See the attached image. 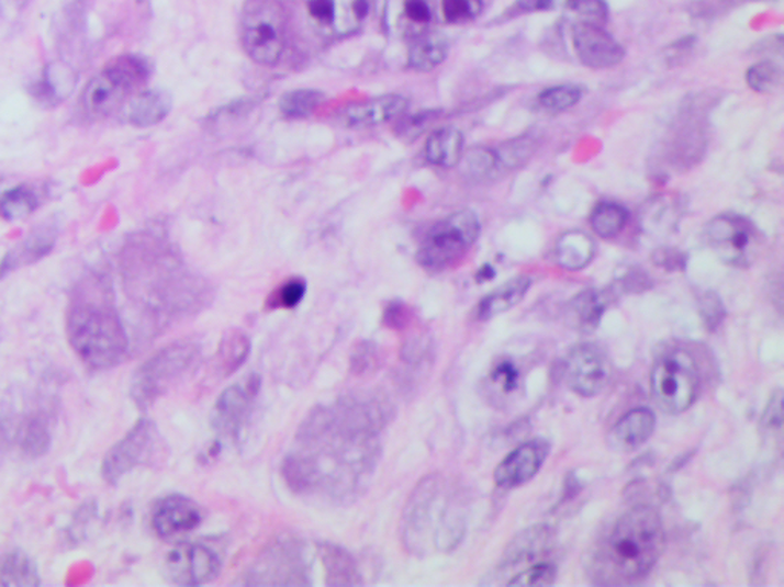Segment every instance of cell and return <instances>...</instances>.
<instances>
[{
  "label": "cell",
  "instance_id": "cell-1",
  "mask_svg": "<svg viewBox=\"0 0 784 587\" xmlns=\"http://www.w3.org/2000/svg\"><path fill=\"white\" fill-rule=\"evenodd\" d=\"M382 410L362 392H348L305 416L281 473L294 495L333 505L356 501L382 458Z\"/></svg>",
  "mask_w": 784,
  "mask_h": 587
},
{
  "label": "cell",
  "instance_id": "cell-2",
  "mask_svg": "<svg viewBox=\"0 0 784 587\" xmlns=\"http://www.w3.org/2000/svg\"><path fill=\"white\" fill-rule=\"evenodd\" d=\"M66 329L74 352L92 369L114 368L130 349V338L111 301L110 287L100 275H89L77 286Z\"/></svg>",
  "mask_w": 784,
  "mask_h": 587
},
{
  "label": "cell",
  "instance_id": "cell-3",
  "mask_svg": "<svg viewBox=\"0 0 784 587\" xmlns=\"http://www.w3.org/2000/svg\"><path fill=\"white\" fill-rule=\"evenodd\" d=\"M665 534L654 508H631L601 543L593 558V578L601 585H635L650 574L663 551Z\"/></svg>",
  "mask_w": 784,
  "mask_h": 587
},
{
  "label": "cell",
  "instance_id": "cell-4",
  "mask_svg": "<svg viewBox=\"0 0 784 587\" xmlns=\"http://www.w3.org/2000/svg\"><path fill=\"white\" fill-rule=\"evenodd\" d=\"M438 474L423 477L407 497L400 517V540L414 555L452 551L463 539L464 522Z\"/></svg>",
  "mask_w": 784,
  "mask_h": 587
},
{
  "label": "cell",
  "instance_id": "cell-5",
  "mask_svg": "<svg viewBox=\"0 0 784 587\" xmlns=\"http://www.w3.org/2000/svg\"><path fill=\"white\" fill-rule=\"evenodd\" d=\"M149 61L138 56H120L89 81L80 97L79 111L87 120H102L123 106L132 93L149 80Z\"/></svg>",
  "mask_w": 784,
  "mask_h": 587
},
{
  "label": "cell",
  "instance_id": "cell-6",
  "mask_svg": "<svg viewBox=\"0 0 784 587\" xmlns=\"http://www.w3.org/2000/svg\"><path fill=\"white\" fill-rule=\"evenodd\" d=\"M201 346L193 338L173 341L139 365L131 384V396L139 408L153 406L158 398L195 368Z\"/></svg>",
  "mask_w": 784,
  "mask_h": 587
},
{
  "label": "cell",
  "instance_id": "cell-7",
  "mask_svg": "<svg viewBox=\"0 0 784 587\" xmlns=\"http://www.w3.org/2000/svg\"><path fill=\"white\" fill-rule=\"evenodd\" d=\"M287 11L281 0H247L240 14V42L258 65L273 66L287 45Z\"/></svg>",
  "mask_w": 784,
  "mask_h": 587
},
{
  "label": "cell",
  "instance_id": "cell-8",
  "mask_svg": "<svg viewBox=\"0 0 784 587\" xmlns=\"http://www.w3.org/2000/svg\"><path fill=\"white\" fill-rule=\"evenodd\" d=\"M479 236V216L472 210H461L429 229L418 248L417 262L428 271L448 270L471 250Z\"/></svg>",
  "mask_w": 784,
  "mask_h": 587
},
{
  "label": "cell",
  "instance_id": "cell-9",
  "mask_svg": "<svg viewBox=\"0 0 784 587\" xmlns=\"http://www.w3.org/2000/svg\"><path fill=\"white\" fill-rule=\"evenodd\" d=\"M247 586H310V565L304 543L282 535L262 550L244 575Z\"/></svg>",
  "mask_w": 784,
  "mask_h": 587
},
{
  "label": "cell",
  "instance_id": "cell-10",
  "mask_svg": "<svg viewBox=\"0 0 784 587\" xmlns=\"http://www.w3.org/2000/svg\"><path fill=\"white\" fill-rule=\"evenodd\" d=\"M651 391L658 406L667 414H682L696 402L698 372L688 353H665L651 372Z\"/></svg>",
  "mask_w": 784,
  "mask_h": 587
},
{
  "label": "cell",
  "instance_id": "cell-11",
  "mask_svg": "<svg viewBox=\"0 0 784 587\" xmlns=\"http://www.w3.org/2000/svg\"><path fill=\"white\" fill-rule=\"evenodd\" d=\"M705 239L714 255L733 268H748L759 256L762 240L759 229L747 217L725 213L709 221Z\"/></svg>",
  "mask_w": 784,
  "mask_h": 587
},
{
  "label": "cell",
  "instance_id": "cell-12",
  "mask_svg": "<svg viewBox=\"0 0 784 587\" xmlns=\"http://www.w3.org/2000/svg\"><path fill=\"white\" fill-rule=\"evenodd\" d=\"M161 453L163 439L157 426L150 419H139L130 433L120 439L104 458V481L114 485L132 470L154 464Z\"/></svg>",
  "mask_w": 784,
  "mask_h": 587
},
{
  "label": "cell",
  "instance_id": "cell-13",
  "mask_svg": "<svg viewBox=\"0 0 784 587\" xmlns=\"http://www.w3.org/2000/svg\"><path fill=\"white\" fill-rule=\"evenodd\" d=\"M166 571L175 585H208L219 577L221 560L219 554L205 544L181 543L168 555Z\"/></svg>",
  "mask_w": 784,
  "mask_h": 587
},
{
  "label": "cell",
  "instance_id": "cell-14",
  "mask_svg": "<svg viewBox=\"0 0 784 587\" xmlns=\"http://www.w3.org/2000/svg\"><path fill=\"white\" fill-rule=\"evenodd\" d=\"M374 0H309L314 25L335 37H349L362 30Z\"/></svg>",
  "mask_w": 784,
  "mask_h": 587
},
{
  "label": "cell",
  "instance_id": "cell-15",
  "mask_svg": "<svg viewBox=\"0 0 784 587\" xmlns=\"http://www.w3.org/2000/svg\"><path fill=\"white\" fill-rule=\"evenodd\" d=\"M573 49L582 65L593 69L613 68L625 56L623 46L604 30L603 25L580 21L572 29Z\"/></svg>",
  "mask_w": 784,
  "mask_h": 587
},
{
  "label": "cell",
  "instance_id": "cell-16",
  "mask_svg": "<svg viewBox=\"0 0 784 587\" xmlns=\"http://www.w3.org/2000/svg\"><path fill=\"white\" fill-rule=\"evenodd\" d=\"M203 522V511L195 501L182 495L163 497L154 507L150 524L158 538L175 540L195 531Z\"/></svg>",
  "mask_w": 784,
  "mask_h": 587
},
{
  "label": "cell",
  "instance_id": "cell-17",
  "mask_svg": "<svg viewBox=\"0 0 784 587\" xmlns=\"http://www.w3.org/2000/svg\"><path fill=\"white\" fill-rule=\"evenodd\" d=\"M565 379L578 395L595 396L604 391L611 379V368L603 353L593 346H580L565 361Z\"/></svg>",
  "mask_w": 784,
  "mask_h": 587
},
{
  "label": "cell",
  "instance_id": "cell-18",
  "mask_svg": "<svg viewBox=\"0 0 784 587\" xmlns=\"http://www.w3.org/2000/svg\"><path fill=\"white\" fill-rule=\"evenodd\" d=\"M261 387L259 376L251 375L244 384L225 388L213 407V427L224 437H236L250 414L251 403Z\"/></svg>",
  "mask_w": 784,
  "mask_h": 587
},
{
  "label": "cell",
  "instance_id": "cell-19",
  "mask_svg": "<svg viewBox=\"0 0 784 587\" xmlns=\"http://www.w3.org/2000/svg\"><path fill=\"white\" fill-rule=\"evenodd\" d=\"M547 453H549V444L541 439L519 445L496 466V485L502 488H514L526 484L545 464Z\"/></svg>",
  "mask_w": 784,
  "mask_h": 587
},
{
  "label": "cell",
  "instance_id": "cell-20",
  "mask_svg": "<svg viewBox=\"0 0 784 587\" xmlns=\"http://www.w3.org/2000/svg\"><path fill=\"white\" fill-rule=\"evenodd\" d=\"M407 106H410V101L406 97L388 93V95L351 104L341 112L340 120L347 127L363 129V127L379 126V124L400 118L405 114Z\"/></svg>",
  "mask_w": 784,
  "mask_h": 587
},
{
  "label": "cell",
  "instance_id": "cell-21",
  "mask_svg": "<svg viewBox=\"0 0 784 587\" xmlns=\"http://www.w3.org/2000/svg\"><path fill=\"white\" fill-rule=\"evenodd\" d=\"M388 21L399 36L413 42L430 31L434 21L433 0H391Z\"/></svg>",
  "mask_w": 784,
  "mask_h": 587
},
{
  "label": "cell",
  "instance_id": "cell-22",
  "mask_svg": "<svg viewBox=\"0 0 784 587\" xmlns=\"http://www.w3.org/2000/svg\"><path fill=\"white\" fill-rule=\"evenodd\" d=\"M57 236V228L53 224L38 225L23 242L8 252L3 262L0 263V278H3L7 272L44 259L52 252Z\"/></svg>",
  "mask_w": 784,
  "mask_h": 587
},
{
  "label": "cell",
  "instance_id": "cell-23",
  "mask_svg": "<svg viewBox=\"0 0 784 587\" xmlns=\"http://www.w3.org/2000/svg\"><path fill=\"white\" fill-rule=\"evenodd\" d=\"M322 567L325 573V585L332 587L360 586L363 583L362 573L356 558L339 544L317 543Z\"/></svg>",
  "mask_w": 784,
  "mask_h": 587
},
{
  "label": "cell",
  "instance_id": "cell-24",
  "mask_svg": "<svg viewBox=\"0 0 784 587\" xmlns=\"http://www.w3.org/2000/svg\"><path fill=\"white\" fill-rule=\"evenodd\" d=\"M654 427L656 418L650 408H635L613 427L611 444L617 452H631L646 444Z\"/></svg>",
  "mask_w": 784,
  "mask_h": 587
},
{
  "label": "cell",
  "instance_id": "cell-25",
  "mask_svg": "<svg viewBox=\"0 0 784 587\" xmlns=\"http://www.w3.org/2000/svg\"><path fill=\"white\" fill-rule=\"evenodd\" d=\"M77 76L72 68L65 64L46 66L44 76L31 87V95L41 106L56 108L68 99L76 88Z\"/></svg>",
  "mask_w": 784,
  "mask_h": 587
},
{
  "label": "cell",
  "instance_id": "cell-26",
  "mask_svg": "<svg viewBox=\"0 0 784 587\" xmlns=\"http://www.w3.org/2000/svg\"><path fill=\"white\" fill-rule=\"evenodd\" d=\"M172 109V99L168 92L160 89H149V91L139 92L130 101L127 106V120L134 126L149 127L154 124L161 123L169 115Z\"/></svg>",
  "mask_w": 784,
  "mask_h": 587
},
{
  "label": "cell",
  "instance_id": "cell-27",
  "mask_svg": "<svg viewBox=\"0 0 784 587\" xmlns=\"http://www.w3.org/2000/svg\"><path fill=\"white\" fill-rule=\"evenodd\" d=\"M530 283L529 278L519 275V278L508 280L504 285L496 287L494 293L489 294L480 302L479 308H477V318L489 320V318H494L499 314L514 308L529 291Z\"/></svg>",
  "mask_w": 784,
  "mask_h": 587
},
{
  "label": "cell",
  "instance_id": "cell-28",
  "mask_svg": "<svg viewBox=\"0 0 784 587\" xmlns=\"http://www.w3.org/2000/svg\"><path fill=\"white\" fill-rule=\"evenodd\" d=\"M596 245L582 232H569L560 237L555 248V259L569 271H580L595 258Z\"/></svg>",
  "mask_w": 784,
  "mask_h": 587
},
{
  "label": "cell",
  "instance_id": "cell-29",
  "mask_svg": "<svg viewBox=\"0 0 784 587\" xmlns=\"http://www.w3.org/2000/svg\"><path fill=\"white\" fill-rule=\"evenodd\" d=\"M52 418L48 410L41 408L23 421L18 437L23 453L37 458L48 452L52 445Z\"/></svg>",
  "mask_w": 784,
  "mask_h": 587
},
{
  "label": "cell",
  "instance_id": "cell-30",
  "mask_svg": "<svg viewBox=\"0 0 784 587\" xmlns=\"http://www.w3.org/2000/svg\"><path fill=\"white\" fill-rule=\"evenodd\" d=\"M448 56V42L436 31H428L423 36L414 38L407 54L410 68L418 72H428L444 64Z\"/></svg>",
  "mask_w": 784,
  "mask_h": 587
},
{
  "label": "cell",
  "instance_id": "cell-31",
  "mask_svg": "<svg viewBox=\"0 0 784 587\" xmlns=\"http://www.w3.org/2000/svg\"><path fill=\"white\" fill-rule=\"evenodd\" d=\"M425 155L430 165L445 169L457 166L463 158V135L452 127L434 132L426 142Z\"/></svg>",
  "mask_w": 784,
  "mask_h": 587
},
{
  "label": "cell",
  "instance_id": "cell-32",
  "mask_svg": "<svg viewBox=\"0 0 784 587\" xmlns=\"http://www.w3.org/2000/svg\"><path fill=\"white\" fill-rule=\"evenodd\" d=\"M251 343L250 338L243 330L231 329L225 330L221 338L219 351H216V371L220 375L231 376L232 373L238 371L240 365L246 363L250 355Z\"/></svg>",
  "mask_w": 784,
  "mask_h": 587
},
{
  "label": "cell",
  "instance_id": "cell-33",
  "mask_svg": "<svg viewBox=\"0 0 784 587\" xmlns=\"http://www.w3.org/2000/svg\"><path fill=\"white\" fill-rule=\"evenodd\" d=\"M38 580L37 566L22 551H10L0 557V585L34 587Z\"/></svg>",
  "mask_w": 784,
  "mask_h": 587
},
{
  "label": "cell",
  "instance_id": "cell-34",
  "mask_svg": "<svg viewBox=\"0 0 784 587\" xmlns=\"http://www.w3.org/2000/svg\"><path fill=\"white\" fill-rule=\"evenodd\" d=\"M324 101L325 93L316 89H294L283 93L279 101V111L285 118H306L313 115Z\"/></svg>",
  "mask_w": 784,
  "mask_h": 587
},
{
  "label": "cell",
  "instance_id": "cell-35",
  "mask_svg": "<svg viewBox=\"0 0 784 587\" xmlns=\"http://www.w3.org/2000/svg\"><path fill=\"white\" fill-rule=\"evenodd\" d=\"M605 306L604 295L587 291L581 293L569 306V318L573 320L576 328L584 330L595 329L601 317H603Z\"/></svg>",
  "mask_w": 784,
  "mask_h": 587
},
{
  "label": "cell",
  "instance_id": "cell-36",
  "mask_svg": "<svg viewBox=\"0 0 784 587\" xmlns=\"http://www.w3.org/2000/svg\"><path fill=\"white\" fill-rule=\"evenodd\" d=\"M627 210L615 202H601L590 215V225L597 236L611 239L623 232L627 224Z\"/></svg>",
  "mask_w": 784,
  "mask_h": 587
},
{
  "label": "cell",
  "instance_id": "cell-37",
  "mask_svg": "<svg viewBox=\"0 0 784 587\" xmlns=\"http://www.w3.org/2000/svg\"><path fill=\"white\" fill-rule=\"evenodd\" d=\"M37 194L25 185L14 187L0 197V216L5 221H22L36 212Z\"/></svg>",
  "mask_w": 784,
  "mask_h": 587
},
{
  "label": "cell",
  "instance_id": "cell-38",
  "mask_svg": "<svg viewBox=\"0 0 784 587\" xmlns=\"http://www.w3.org/2000/svg\"><path fill=\"white\" fill-rule=\"evenodd\" d=\"M349 372L357 379L376 375L383 364L382 351L374 341L362 340L349 353Z\"/></svg>",
  "mask_w": 784,
  "mask_h": 587
},
{
  "label": "cell",
  "instance_id": "cell-39",
  "mask_svg": "<svg viewBox=\"0 0 784 587\" xmlns=\"http://www.w3.org/2000/svg\"><path fill=\"white\" fill-rule=\"evenodd\" d=\"M747 83L752 91L759 93L775 92L783 83L782 68L775 61H759L748 69Z\"/></svg>",
  "mask_w": 784,
  "mask_h": 587
},
{
  "label": "cell",
  "instance_id": "cell-40",
  "mask_svg": "<svg viewBox=\"0 0 784 587\" xmlns=\"http://www.w3.org/2000/svg\"><path fill=\"white\" fill-rule=\"evenodd\" d=\"M464 170L472 180H491L492 174L500 170L495 150L484 149V147L469 150L464 157Z\"/></svg>",
  "mask_w": 784,
  "mask_h": 587
},
{
  "label": "cell",
  "instance_id": "cell-41",
  "mask_svg": "<svg viewBox=\"0 0 784 587\" xmlns=\"http://www.w3.org/2000/svg\"><path fill=\"white\" fill-rule=\"evenodd\" d=\"M581 97V89L574 84H558L539 93L538 101L546 111L562 112L580 103Z\"/></svg>",
  "mask_w": 784,
  "mask_h": 587
},
{
  "label": "cell",
  "instance_id": "cell-42",
  "mask_svg": "<svg viewBox=\"0 0 784 587\" xmlns=\"http://www.w3.org/2000/svg\"><path fill=\"white\" fill-rule=\"evenodd\" d=\"M445 21L452 25H464L475 21L483 11V0H441Z\"/></svg>",
  "mask_w": 784,
  "mask_h": 587
},
{
  "label": "cell",
  "instance_id": "cell-43",
  "mask_svg": "<svg viewBox=\"0 0 784 587\" xmlns=\"http://www.w3.org/2000/svg\"><path fill=\"white\" fill-rule=\"evenodd\" d=\"M557 577V567L552 563H535L522 571V573L514 575L511 582H507L508 586H549L555 582Z\"/></svg>",
  "mask_w": 784,
  "mask_h": 587
},
{
  "label": "cell",
  "instance_id": "cell-44",
  "mask_svg": "<svg viewBox=\"0 0 784 587\" xmlns=\"http://www.w3.org/2000/svg\"><path fill=\"white\" fill-rule=\"evenodd\" d=\"M306 293V283L302 279L287 280L285 283L277 293H275V302L271 305L275 308H296L299 303L304 301Z\"/></svg>",
  "mask_w": 784,
  "mask_h": 587
},
{
  "label": "cell",
  "instance_id": "cell-45",
  "mask_svg": "<svg viewBox=\"0 0 784 587\" xmlns=\"http://www.w3.org/2000/svg\"><path fill=\"white\" fill-rule=\"evenodd\" d=\"M698 311H701L702 320H704L706 329L716 330L720 323L724 321L725 306L716 293H705L698 302Z\"/></svg>",
  "mask_w": 784,
  "mask_h": 587
},
{
  "label": "cell",
  "instance_id": "cell-46",
  "mask_svg": "<svg viewBox=\"0 0 784 587\" xmlns=\"http://www.w3.org/2000/svg\"><path fill=\"white\" fill-rule=\"evenodd\" d=\"M574 13L580 15L581 21L603 25L607 22L608 8L604 0H582L573 8Z\"/></svg>",
  "mask_w": 784,
  "mask_h": 587
},
{
  "label": "cell",
  "instance_id": "cell-47",
  "mask_svg": "<svg viewBox=\"0 0 784 587\" xmlns=\"http://www.w3.org/2000/svg\"><path fill=\"white\" fill-rule=\"evenodd\" d=\"M582 0H519L514 7L516 14L531 13V11H549V10H573Z\"/></svg>",
  "mask_w": 784,
  "mask_h": 587
},
{
  "label": "cell",
  "instance_id": "cell-48",
  "mask_svg": "<svg viewBox=\"0 0 784 587\" xmlns=\"http://www.w3.org/2000/svg\"><path fill=\"white\" fill-rule=\"evenodd\" d=\"M411 320H413V313L402 302L390 303L385 308V314H383V323H385L387 328L397 330V332L399 330H405L411 325Z\"/></svg>",
  "mask_w": 784,
  "mask_h": 587
},
{
  "label": "cell",
  "instance_id": "cell-49",
  "mask_svg": "<svg viewBox=\"0 0 784 587\" xmlns=\"http://www.w3.org/2000/svg\"><path fill=\"white\" fill-rule=\"evenodd\" d=\"M491 380L499 384L502 391L512 392L516 387V383H518V371H516L514 364L506 361V363L496 365L491 373Z\"/></svg>",
  "mask_w": 784,
  "mask_h": 587
},
{
  "label": "cell",
  "instance_id": "cell-50",
  "mask_svg": "<svg viewBox=\"0 0 784 587\" xmlns=\"http://www.w3.org/2000/svg\"><path fill=\"white\" fill-rule=\"evenodd\" d=\"M783 396L782 392H775L772 396L771 403L768 404L766 411L763 415V424L768 429H780L783 422Z\"/></svg>",
  "mask_w": 784,
  "mask_h": 587
},
{
  "label": "cell",
  "instance_id": "cell-51",
  "mask_svg": "<svg viewBox=\"0 0 784 587\" xmlns=\"http://www.w3.org/2000/svg\"><path fill=\"white\" fill-rule=\"evenodd\" d=\"M654 262L658 263L659 267L674 271L683 267V256L673 250H659L654 255Z\"/></svg>",
  "mask_w": 784,
  "mask_h": 587
},
{
  "label": "cell",
  "instance_id": "cell-52",
  "mask_svg": "<svg viewBox=\"0 0 784 587\" xmlns=\"http://www.w3.org/2000/svg\"><path fill=\"white\" fill-rule=\"evenodd\" d=\"M494 275H495L494 268L484 266L479 271V274H477V279H479L480 282L483 283V282H488V280H491L492 278H494Z\"/></svg>",
  "mask_w": 784,
  "mask_h": 587
},
{
  "label": "cell",
  "instance_id": "cell-53",
  "mask_svg": "<svg viewBox=\"0 0 784 587\" xmlns=\"http://www.w3.org/2000/svg\"><path fill=\"white\" fill-rule=\"evenodd\" d=\"M7 445V427L5 424H3L2 419H0V456H2L3 450H5Z\"/></svg>",
  "mask_w": 784,
  "mask_h": 587
}]
</instances>
